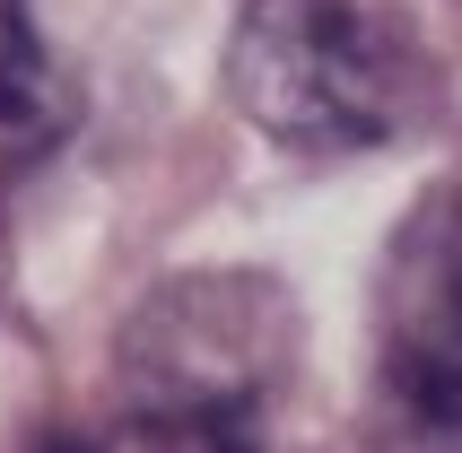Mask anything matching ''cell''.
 <instances>
[{
  "label": "cell",
  "instance_id": "5b68a950",
  "mask_svg": "<svg viewBox=\"0 0 462 453\" xmlns=\"http://www.w3.org/2000/svg\"><path fill=\"white\" fill-rule=\"evenodd\" d=\"M52 453H97V445H52Z\"/></svg>",
  "mask_w": 462,
  "mask_h": 453
},
{
  "label": "cell",
  "instance_id": "3957f363",
  "mask_svg": "<svg viewBox=\"0 0 462 453\" xmlns=\"http://www.w3.org/2000/svg\"><path fill=\"white\" fill-rule=\"evenodd\" d=\"M70 131V79L52 70L26 0H0V183L61 149Z\"/></svg>",
  "mask_w": 462,
  "mask_h": 453
},
{
  "label": "cell",
  "instance_id": "277c9868",
  "mask_svg": "<svg viewBox=\"0 0 462 453\" xmlns=\"http://www.w3.org/2000/svg\"><path fill=\"white\" fill-rule=\"evenodd\" d=\"M140 428H149V453H271V445H262V393L149 402Z\"/></svg>",
  "mask_w": 462,
  "mask_h": 453
},
{
  "label": "cell",
  "instance_id": "6da1fadb",
  "mask_svg": "<svg viewBox=\"0 0 462 453\" xmlns=\"http://www.w3.org/2000/svg\"><path fill=\"white\" fill-rule=\"evenodd\" d=\"M245 123L297 157L384 149L411 123L419 61L366 0H245L227 44Z\"/></svg>",
  "mask_w": 462,
  "mask_h": 453
},
{
  "label": "cell",
  "instance_id": "7a4b0ae2",
  "mask_svg": "<svg viewBox=\"0 0 462 453\" xmlns=\"http://www.w3.org/2000/svg\"><path fill=\"white\" fill-rule=\"evenodd\" d=\"M384 402L419 436H462V201H428L384 262Z\"/></svg>",
  "mask_w": 462,
  "mask_h": 453
}]
</instances>
